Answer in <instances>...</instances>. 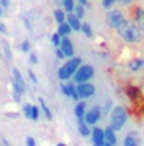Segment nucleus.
<instances>
[{
	"label": "nucleus",
	"instance_id": "bb28decb",
	"mask_svg": "<svg viewBox=\"0 0 144 146\" xmlns=\"http://www.w3.org/2000/svg\"><path fill=\"white\" fill-rule=\"evenodd\" d=\"M128 94L130 95L131 98H135V97H138V94H139V90H138L137 88H134V86H130V88L128 89Z\"/></svg>",
	"mask_w": 144,
	"mask_h": 146
},
{
	"label": "nucleus",
	"instance_id": "f8f14e48",
	"mask_svg": "<svg viewBox=\"0 0 144 146\" xmlns=\"http://www.w3.org/2000/svg\"><path fill=\"white\" fill-rule=\"evenodd\" d=\"M13 76H14L13 80L18 84L19 88H21L22 90H24V80H23V78H22V75H21V72H19L18 69H14L13 70Z\"/></svg>",
	"mask_w": 144,
	"mask_h": 146
},
{
	"label": "nucleus",
	"instance_id": "c756f323",
	"mask_svg": "<svg viewBox=\"0 0 144 146\" xmlns=\"http://www.w3.org/2000/svg\"><path fill=\"white\" fill-rule=\"evenodd\" d=\"M28 75H29V79L33 81L35 84H37V78H36V75L33 74V71L32 70H28Z\"/></svg>",
	"mask_w": 144,
	"mask_h": 146
},
{
	"label": "nucleus",
	"instance_id": "7c9ffc66",
	"mask_svg": "<svg viewBox=\"0 0 144 146\" xmlns=\"http://www.w3.org/2000/svg\"><path fill=\"white\" fill-rule=\"evenodd\" d=\"M114 3H115V0H103L102 5H103L105 8H110L112 4H114Z\"/></svg>",
	"mask_w": 144,
	"mask_h": 146
},
{
	"label": "nucleus",
	"instance_id": "ddd939ff",
	"mask_svg": "<svg viewBox=\"0 0 144 146\" xmlns=\"http://www.w3.org/2000/svg\"><path fill=\"white\" fill-rule=\"evenodd\" d=\"M12 85H13V98H14V100L15 102H19L21 100V94H22V89L18 86V84L15 83V81H12Z\"/></svg>",
	"mask_w": 144,
	"mask_h": 146
},
{
	"label": "nucleus",
	"instance_id": "a19ab883",
	"mask_svg": "<svg viewBox=\"0 0 144 146\" xmlns=\"http://www.w3.org/2000/svg\"><path fill=\"white\" fill-rule=\"evenodd\" d=\"M130 1H133V0H121V3H124V4H128Z\"/></svg>",
	"mask_w": 144,
	"mask_h": 146
},
{
	"label": "nucleus",
	"instance_id": "f704fd0d",
	"mask_svg": "<svg viewBox=\"0 0 144 146\" xmlns=\"http://www.w3.org/2000/svg\"><path fill=\"white\" fill-rule=\"evenodd\" d=\"M27 145H28V146H35V145H36L35 140H33L32 137H28V139H27Z\"/></svg>",
	"mask_w": 144,
	"mask_h": 146
},
{
	"label": "nucleus",
	"instance_id": "c85d7f7f",
	"mask_svg": "<svg viewBox=\"0 0 144 146\" xmlns=\"http://www.w3.org/2000/svg\"><path fill=\"white\" fill-rule=\"evenodd\" d=\"M38 118V108L35 106H32V119H37Z\"/></svg>",
	"mask_w": 144,
	"mask_h": 146
},
{
	"label": "nucleus",
	"instance_id": "39448f33",
	"mask_svg": "<svg viewBox=\"0 0 144 146\" xmlns=\"http://www.w3.org/2000/svg\"><path fill=\"white\" fill-rule=\"evenodd\" d=\"M124 21H125V19H124V15L121 14V12H119V10L110 12L109 15H107V23H109V26L112 27V28H117Z\"/></svg>",
	"mask_w": 144,
	"mask_h": 146
},
{
	"label": "nucleus",
	"instance_id": "7ed1b4c3",
	"mask_svg": "<svg viewBox=\"0 0 144 146\" xmlns=\"http://www.w3.org/2000/svg\"><path fill=\"white\" fill-rule=\"evenodd\" d=\"M79 65H80V58L79 57L72 58V60L68 61L63 67L59 69V78H60L61 80L69 79V78L75 72V70L79 67Z\"/></svg>",
	"mask_w": 144,
	"mask_h": 146
},
{
	"label": "nucleus",
	"instance_id": "cd10ccee",
	"mask_svg": "<svg viewBox=\"0 0 144 146\" xmlns=\"http://www.w3.org/2000/svg\"><path fill=\"white\" fill-rule=\"evenodd\" d=\"M51 41H52L54 46H59V44H60V35H59V33H55V35H52Z\"/></svg>",
	"mask_w": 144,
	"mask_h": 146
},
{
	"label": "nucleus",
	"instance_id": "79ce46f5",
	"mask_svg": "<svg viewBox=\"0 0 144 146\" xmlns=\"http://www.w3.org/2000/svg\"><path fill=\"white\" fill-rule=\"evenodd\" d=\"M79 3H80V4H87V0H79Z\"/></svg>",
	"mask_w": 144,
	"mask_h": 146
},
{
	"label": "nucleus",
	"instance_id": "aec40b11",
	"mask_svg": "<svg viewBox=\"0 0 144 146\" xmlns=\"http://www.w3.org/2000/svg\"><path fill=\"white\" fill-rule=\"evenodd\" d=\"M80 29L83 31V33L87 36V37H91V36H92V28H91V26H89L88 23H83V24H82Z\"/></svg>",
	"mask_w": 144,
	"mask_h": 146
},
{
	"label": "nucleus",
	"instance_id": "72a5a7b5",
	"mask_svg": "<svg viewBox=\"0 0 144 146\" xmlns=\"http://www.w3.org/2000/svg\"><path fill=\"white\" fill-rule=\"evenodd\" d=\"M138 21H139V27H140V29L144 31V15H143V17H140V18L138 19Z\"/></svg>",
	"mask_w": 144,
	"mask_h": 146
},
{
	"label": "nucleus",
	"instance_id": "e433bc0d",
	"mask_svg": "<svg viewBox=\"0 0 144 146\" xmlns=\"http://www.w3.org/2000/svg\"><path fill=\"white\" fill-rule=\"evenodd\" d=\"M0 4H1L4 8H8L9 7V0H0Z\"/></svg>",
	"mask_w": 144,
	"mask_h": 146
},
{
	"label": "nucleus",
	"instance_id": "6ab92c4d",
	"mask_svg": "<svg viewBox=\"0 0 144 146\" xmlns=\"http://www.w3.org/2000/svg\"><path fill=\"white\" fill-rule=\"evenodd\" d=\"M64 7H65V10L69 13H72L74 10V0H64L63 1Z\"/></svg>",
	"mask_w": 144,
	"mask_h": 146
},
{
	"label": "nucleus",
	"instance_id": "4c0bfd02",
	"mask_svg": "<svg viewBox=\"0 0 144 146\" xmlns=\"http://www.w3.org/2000/svg\"><path fill=\"white\" fill-rule=\"evenodd\" d=\"M56 55H58L59 58H63L64 56H65V55H64V52L61 51V50H58V51H56Z\"/></svg>",
	"mask_w": 144,
	"mask_h": 146
},
{
	"label": "nucleus",
	"instance_id": "473e14b6",
	"mask_svg": "<svg viewBox=\"0 0 144 146\" xmlns=\"http://www.w3.org/2000/svg\"><path fill=\"white\" fill-rule=\"evenodd\" d=\"M61 92H63L65 95H69V88H68V85H61Z\"/></svg>",
	"mask_w": 144,
	"mask_h": 146
},
{
	"label": "nucleus",
	"instance_id": "0eeeda50",
	"mask_svg": "<svg viewBox=\"0 0 144 146\" xmlns=\"http://www.w3.org/2000/svg\"><path fill=\"white\" fill-rule=\"evenodd\" d=\"M100 114H101L100 107H94V108H92L88 113L84 114L86 123H87V125H94V123L98 121V118H100Z\"/></svg>",
	"mask_w": 144,
	"mask_h": 146
},
{
	"label": "nucleus",
	"instance_id": "b1692460",
	"mask_svg": "<svg viewBox=\"0 0 144 146\" xmlns=\"http://www.w3.org/2000/svg\"><path fill=\"white\" fill-rule=\"evenodd\" d=\"M3 47H4V51H5V56H7V58H12V51H10L9 48V43H8L7 41L3 42Z\"/></svg>",
	"mask_w": 144,
	"mask_h": 146
},
{
	"label": "nucleus",
	"instance_id": "37998d69",
	"mask_svg": "<svg viewBox=\"0 0 144 146\" xmlns=\"http://www.w3.org/2000/svg\"><path fill=\"white\" fill-rule=\"evenodd\" d=\"M1 14H3V10H1V8H0V15H1Z\"/></svg>",
	"mask_w": 144,
	"mask_h": 146
},
{
	"label": "nucleus",
	"instance_id": "9d476101",
	"mask_svg": "<svg viewBox=\"0 0 144 146\" xmlns=\"http://www.w3.org/2000/svg\"><path fill=\"white\" fill-rule=\"evenodd\" d=\"M114 128L110 126L105 130V140L106 142L109 144V146H112L116 144V136H115V132H114Z\"/></svg>",
	"mask_w": 144,
	"mask_h": 146
},
{
	"label": "nucleus",
	"instance_id": "6e6552de",
	"mask_svg": "<svg viewBox=\"0 0 144 146\" xmlns=\"http://www.w3.org/2000/svg\"><path fill=\"white\" fill-rule=\"evenodd\" d=\"M60 50L64 52V55L68 56V57H72L73 56L74 50H73V44H72V42H70L69 38H63V40H60Z\"/></svg>",
	"mask_w": 144,
	"mask_h": 146
},
{
	"label": "nucleus",
	"instance_id": "412c9836",
	"mask_svg": "<svg viewBox=\"0 0 144 146\" xmlns=\"http://www.w3.org/2000/svg\"><path fill=\"white\" fill-rule=\"evenodd\" d=\"M143 65H144L143 60H134V61L130 62V69L131 70H138V69H140Z\"/></svg>",
	"mask_w": 144,
	"mask_h": 146
},
{
	"label": "nucleus",
	"instance_id": "5701e85b",
	"mask_svg": "<svg viewBox=\"0 0 144 146\" xmlns=\"http://www.w3.org/2000/svg\"><path fill=\"white\" fill-rule=\"evenodd\" d=\"M23 112H24V114H26L27 118L32 119V106H31V104H24Z\"/></svg>",
	"mask_w": 144,
	"mask_h": 146
},
{
	"label": "nucleus",
	"instance_id": "a211bd4d",
	"mask_svg": "<svg viewBox=\"0 0 144 146\" xmlns=\"http://www.w3.org/2000/svg\"><path fill=\"white\" fill-rule=\"evenodd\" d=\"M68 88H69V97H72L74 100H78L79 99V95H78V92H77V88H75L73 84H66Z\"/></svg>",
	"mask_w": 144,
	"mask_h": 146
},
{
	"label": "nucleus",
	"instance_id": "58836bf2",
	"mask_svg": "<svg viewBox=\"0 0 144 146\" xmlns=\"http://www.w3.org/2000/svg\"><path fill=\"white\" fill-rule=\"evenodd\" d=\"M0 32H1V33H5V32H7V28H5L4 23H1V22H0Z\"/></svg>",
	"mask_w": 144,
	"mask_h": 146
},
{
	"label": "nucleus",
	"instance_id": "2f4dec72",
	"mask_svg": "<svg viewBox=\"0 0 144 146\" xmlns=\"http://www.w3.org/2000/svg\"><path fill=\"white\" fill-rule=\"evenodd\" d=\"M22 51H24V52L29 51V43H28L27 41H24L23 43H22Z\"/></svg>",
	"mask_w": 144,
	"mask_h": 146
},
{
	"label": "nucleus",
	"instance_id": "423d86ee",
	"mask_svg": "<svg viewBox=\"0 0 144 146\" xmlns=\"http://www.w3.org/2000/svg\"><path fill=\"white\" fill-rule=\"evenodd\" d=\"M80 85L77 86V92L79 98H89L91 95L94 94V86L89 83H79Z\"/></svg>",
	"mask_w": 144,
	"mask_h": 146
},
{
	"label": "nucleus",
	"instance_id": "dca6fc26",
	"mask_svg": "<svg viewBox=\"0 0 144 146\" xmlns=\"http://www.w3.org/2000/svg\"><path fill=\"white\" fill-rule=\"evenodd\" d=\"M40 104H41V108H42V111H44L45 116L47 117V119H51V118H52V114H51V112H50L49 107L46 106V103H45V100L42 99V98H40Z\"/></svg>",
	"mask_w": 144,
	"mask_h": 146
},
{
	"label": "nucleus",
	"instance_id": "2eb2a0df",
	"mask_svg": "<svg viewBox=\"0 0 144 146\" xmlns=\"http://www.w3.org/2000/svg\"><path fill=\"white\" fill-rule=\"evenodd\" d=\"M72 32V27L69 26L68 23H60V26H59V31H58V33L60 36H66V35H69V33Z\"/></svg>",
	"mask_w": 144,
	"mask_h": 146
},
{
	"label": "nucleus",
	"instance_id": "a878e982",
	"mask_svg": "<svg viewBox=\"0 0 144 146\" xmlns=\"http://www.w3.org/2000/svg\"><path fill=\"white\" fill-rule=\"evenodd\" d=\"M74 10H75V15L78 17V18H82V17L84 15V9L82 5H79V7H74Z\"/></svg>",
	"mask_w": 144,
	"mask_h": 146
},
{
	"label": "nucleus",
	"instance_id": "393cba45",
	"mask_svg": "<svg viewBox=\"0 0 144 146\" xmlns=\"http://www.w3.org/2000/svg\"><path fill=\"white\" fill-rule=\"evenodd\" d=\"M124 144H125V146H135L137 142H135V140L133 136H128L125 139V141H124Z\"/></svg>",
	"mask_w": 144,
	"mask_h": 146
},
{
	"label": "nucleus",
	"instance_id": "1a4fd4ad",
	"mask_svg": "<svg viewBox=\"0 0 144 146\" xmlns=\"http://www.w3.org/2000/svg\"><path fill=\"white\" fill-rule=\"evenodd\" d=\"M93 144L96 146H105V132L101 128L93 130Z\"/></svg>",
	"mask_w": 144,
	"mask_h": 146
},
{
	"label": "nucleus",
	"instance_id": "4468645a",
	"mask_svg": "<svg viewBox=\"0 0 144 146\" xmlns=\"http://www.w3.org/2000/svg\"><path fill=\"white\" fill-rule=\"evenodd\" d=\"M84 112H86V103L84 102L78 103L77 107H75V116H77L79 119H82L84 116Z\"/></svg>",
	"mask_w": 144,
	"mask_h": 146
},
{
	"label": "nucleus",
	"instance_id": "4be33fe9",
	"mask_svg": "<svg viewBox=\"0 0 144 146\" xmlns=\"http://www.w3.org/2000/svg\"><path fill=\"white\" fill-rule=\"evenodd\" d=\"M54 15H55V19H56V22H58V23H63L64 19H65V15H64L63 10H55Z\"/></svg>",
	"mask_w": 144,
	"mask_h": 146
},
{
	"label": "nucleus",
	"instance_id": "20e7f679",
	"mask_svg": "<svg viewBox=\"0 0 144 146\" xmlns=\"http://www.w3.org/2000/svg\"><path fill=\"white\" fill-rule=\"evenodd\" d=\"M93 74H94V70H93V67L91 65H83L82 67L75 70V72L73 75H74V81H77V83H84V81L91 79L93 76Z\"/></svg>",
	"mask_w": 144,
	"mask_h": 146
},
{
	"label": "nucleus",
	"instance_id": "ea45409f",
	"mask_svg": "<svg viewBox=\"0 0 144 146\" xmlns=\"http://www.w3.org/2000/svg\"><path fill=\"white\" fill-rule=\"evenodd\" d=\"M8 114V116H9V117H17V116H18V113H7Z\"/></svg>",
	"mask_w": 144,
	"mask_h": 146
},
{
	"label": "nucleus",
	"instance_id": "f3484780",
	"mask_svg": "<svg viewBox=\"0 0 144 146\" xmlns=\"http://www.w3.org/2000/svg\"><path fill=\"white\" fill-rule=\"evenodd\" d=\"M79 132H80L82 136H88L89 133H91V131H89L88 126H87V123H83L82 121H79Z\"/></svg>",
	"mask_w": 144,
	"mask_h": 146
},
{
	"label": "nucleus",
	"instance_id": "9b49d317",
	"mask_svg": "<svg viewBox=\"0 0 144 146\" xmlns=\"http://www.w3.org/2000/svg\"><path fill=\"white\" fill-rule=\"evenodd\" d=\"M68 24L72 27V29L78 31L80 29V23H79V18L75 14H69L68 15Z\"/></svg>",
	"mask_w": 144,
	"mask_h": 146
},
{
	"label": "nucleus",
	"instance_id": "f257e3e1",
	"mask_svg": "<svg viewBox=\"0 0 144 146\" xmlns=\"http://www.w3.org/2000/svg\"><path fill=\"white\" fill-rule=\"evenodd\" d=\"M117 29H119V33H120L128 42L139 41V38H140L139 29H138V27L135 26L134 23H131V22L124 21L123 23L117 27Z\"/></svg>",
	"mask_w": 144,
	"mask_h": 146
},
{
	"label": "nucleus",
	"instance_id": "c9c22d12",
	"mask_svg": "<svg viewBox=\"0 0 144 146\" xmlns=\"http://www.w3.org/2000/svg\"><path fill=\"white\" fill-rule=\"evenodd\" d=\"M29 58H31V61H32L33 64H37V61H38V60H37V56H36L35 53H32V55L29 56Z\"/></svg>",
	"mask_w": 144,
	"mask_h": 146
},
{
	"label": "nucleus",
	"instance_id": "f03ea898",
	"mask_svg": "<svg viewBox=\"0 0 144 146\" xmlns=\"http://www.w3.org/2000/svg\"><path fill=\"white\" fill-rule=\"evenodd\" d=\"M126 118H128V116H126L125 109L123 107H115L111 114V127L115 131L121 130V127L125 125Z\"/></svg>",
	"mask_w": 144,
	"mask_h": 146
}]
</instances>
